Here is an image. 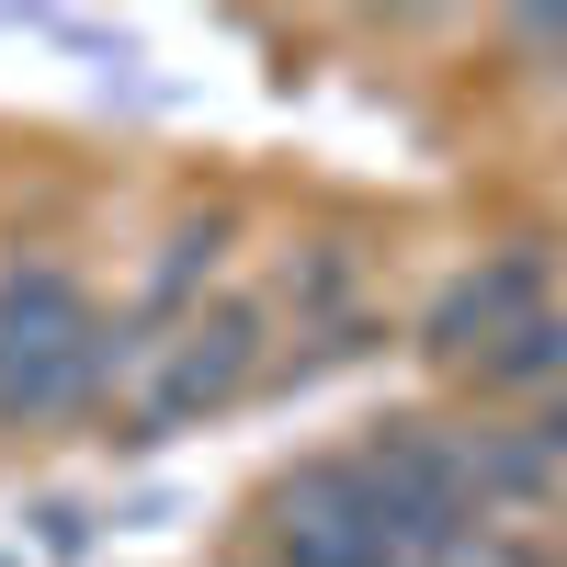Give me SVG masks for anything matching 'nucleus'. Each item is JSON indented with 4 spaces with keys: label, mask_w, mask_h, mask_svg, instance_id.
Returning a JSON list of instances; mask_svg holds the SVG:
<instances>
[{
    "label": "nucleus",
    "mask_w": 567,
    "mask_h": 567,
    "mask_svg": "<svg viewBox=\"0 0 567 567\" xmlns=\"http://www.w3.org/2000/svg\"><path fill=\"white\" fill-rule=\"evenodd\" d=\"M125 352H148V341L103 329V318L69 296V272H23L12 296H0V420H58V409H80Z\"/></svg>",
    "instance_id": "f257e3e1"
},
{
    "label": "nucleus",
    "mask_w": 567,
    "mask_h": 567,
    "mask_svg": "<svg viewBox=\"0 0 567 567\" xmlns=\"http://www.w3.org/2000/svg\"><path fill=\"white\" fill-rule=\"evenodd\" d=\"M523 318H545V272H534V261H488L477 284H454V296H443V318H432V329H443L454 352H477V363H488Z\"/></svg>",
    "instance_id": "f03ea898"
}]
</instances>
